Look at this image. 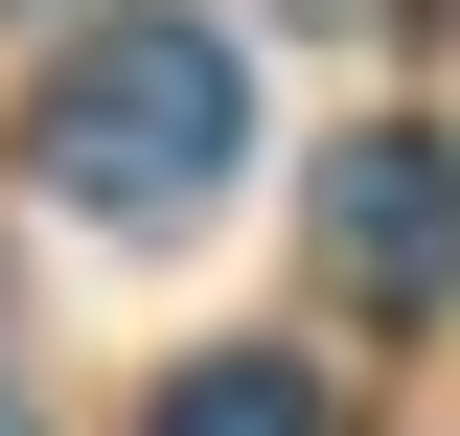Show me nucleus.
Here are the masks:
<instances>
[{"label": "nucleus", "mask_w": 460, "mask_h": 436, "mask_svg": "<svg viewBox=\"0 0 460 436\" xmlns=\"http://www.w3.org/2000/svg\"><path fill=\"white\" fill-rule=\"evenodd\" d=\"M230 138H253V69H230V23H93V47L47 69V115H23V184L47 207H115V230H184L230 184Z\"/></svg>", "instance_id": "1"}, {"label": "nucleus", "mask_w": 460, "mask_h": 436, "mask_svg": "<svg viewBox=\"0 0 460 436\" xmlns=\"http://www.w3.org/2000/svg\"><path fill=\"white\" fill-rule=\"evenodd\" d=\"M323 275L368 299V322L460 299V161H438V138H345V161H323Z\"/></svg>", "instance_id": "2"}, {"label": "nucleus", "mask_w": 460, "mask_h": 436, "mask_svg": "<svg viewBox=\"0 0 460 436\" xmlns=\"http://www.w3.org/2000/svg\"><path fill=\"white\" fill-rule=\"evenodd\" d=\"M138 436H323V368H277V344H208V368H162V414Z\"/></svg>", "instance_id": "3"}, {"label": "nucleus", "mask_w": 460, "mask_h": 436, "mask_svg": "<svg viewBox=\"0 0 460 436\" xmlns=\"http://www.w3.org/2000/svg\"><path fill=\"white\" fill-rule=\"evenodd\" d=\"M0 436H23V414H0Z\"/></svg>", "instance_id": "4"}]
</instances>
